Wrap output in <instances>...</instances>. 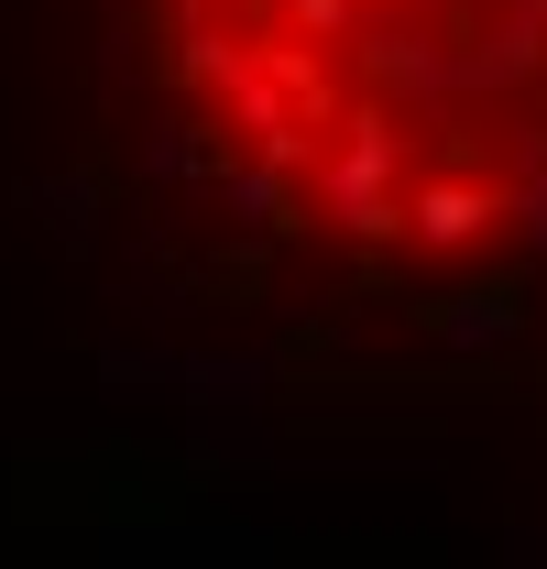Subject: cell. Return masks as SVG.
<instances>
[{"mask_svg": "<svg viewBox=\"0 0 547 569\" xmlns=\"http://www.w3.org/2000/svg\"><path fill=\"white\" fill-rule=\"evenodd\" d=\"M153 67L252 230L395 263L416 187L504 176L481 99L547 88V0H153Z\"/></svg>", "mask_w": 547, "mask_h": 569, "instance_id": "1", "label": "cell"}, {"mask_svg": "<svg viewBox=\"0 0 547 569\" xmlns=\"http://www.w3.org/2000/svg\"><path fill=\"white\" fill-rule=\"evenodd\" d=\"M438 329H449V340H515V329H526V307H515V296H471V307H449Z\"/></svg>", "mask_w": 547, "mask_h": 569, "instance_id": "2", "label": "cell"}]
</instances>
